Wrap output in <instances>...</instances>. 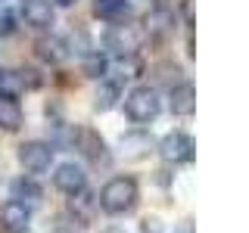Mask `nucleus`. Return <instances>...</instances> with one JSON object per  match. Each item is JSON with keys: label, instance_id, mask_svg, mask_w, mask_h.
<instances>
[{"label": "nucleus", "instance_id": "f257e3e1", "mask_svg": "<svg viewBox=\"0 0 249 233\" xmlns=\"http://www.w3.org/2000/svg\"><path fill=\"white\" fill-rule=\"evenodd\" d=\"M137 205V183L134 177H112L100 193V208L106 215H124Z\"/></svg>", "mask_w": 249, "mask_h": 233}, {"label": "nucleus", "instance_id": "f03ea898", "mask_svg": "<svg viewBox=\"0 0 249 233\" xmlns=\"http://www.w3.org/2000/svg\"><path fill=\"white\" fill-rule=\"evenodd\" d=\"M159 109H162V103H159V93L153 87H134L124 97V112H128L131 121H140V124L153 121L159 115Z\"/></svg>", "mask_w": 249, "mask_h": 233}, {"label": "nucleus", "instance_id": "7ed1b4c3", "mask_svg": "<svg viewBox=\"0 0 249 233\" xmlns=\"http://www.w3.org/2000/svg\"><path fill=\"white\" fill-rule=\"evenodd\" d=\"M19 162L22 168L31 171V174H44L53 162V146L50 143H41V140H28V143L19 146Z\"/></svg>", "mask_w": 249, "mask_h": 233}, {"label": "nucleus", "instance_id": "20e7f679", "mask_svg": "<svg viewBox=\"0 0 249 233\" xmlns=\"http://www.w3.org/2000/svg\"><path fill=\"white\" fill-rule=\"evenodd\" d=\"M53 183H56V190L66 193V196H81L84 186H88V174H84L81 165H75V162H66V165L56 168V174H53Z\"/></svg>", "mask_w": 249, "mask_h": 233}, {"label": "nucleus", "instance_id": "39448f33", "mask_svg": "<svg viewBox=\"0 0 249 233\" xmlns=\"http://www.w3.org/2000/svg\"><path fill=\"white\" fill-rule=\"evenodd\" d=\"M31 227V212L25 202H3V208H0V230L3 233H28Z\"/></svg>", "mask_w": 249, "mask_h": 233}, {"label": "nucleus", "instance_id": "423d86ee", "mask_svg": "<svg viewBox=\"0 0 249 233\" xmlns=\"http://www.w3.org/2000/svg\"><path fill=\"white\" fill-rule=\"evenodd\" d=\"M193 150H196L193 137L181 134V131L165 134V137H162V143H159L162 159H168V162H190V159H193Z\"/></svg>", "mask_w": 249, "mask_h": 233}, {"label": "nucleus", "instance_id": "0eeeda50", "mask_svg": "<svg viewBox=\"0 0 249 233\" xmlns=\"http://www.w3.org/2000/svg\"><path fill=\"white\" fill-rule=\"evenodd\" d=\"M140 47V34L131 25H112L106 31V50H112L115 56H131Z\"/></svg>", "mask_w": 249, "mask_h": 233}, {"label": "nucleus", "instance_id": "6e6552de", "mask_svg": "<svg viewBox=\"0 0 249 233\" xmlns=\"http://www.w3.org/2000/svg\"><path fill=\"white\" fill-rule=\"evenodd\" d=\"M72 143H75V150H81V155H88L93 162H100L103 152H106L103 137H100L97 131H90V128H75L72 131Z\"/></svg>", "mask_w": 249, "mask_h": 233}, {"label": "nucleus", "instance_id": "1a4fd4ad", "mask_svg": "<svg viewBox=\"0 0 249 233\" xmlns=\"http://www.w3.org/2000/svg\"><path fill=\"white\" fill-rule=\"evenodd\" d=\"M22 19H25L31 28L53 25V3L50 0H22Z\"/></svg>", "mask_w": 249, "mask_h": 233}, {"label": "nucleus", "instance_id": "9d476101", "mask_svg": "<svg viewBox=\"0 0 249 233\" xmlns=\"http://www.w3.org/2000/svg\"><path fill=\"white\" fill-rule=\"evenodd\" d=\"M168 103H171L175 115H193V109H196V90H193V84L190 81L175 84L168 93Z\"/></svg>", "mask_w": 249, "mask_h": 233}, {"label": "nucleus", "instance_id": "9b49d317", "mask_svg": "<svg viewBox=\"0 0 249 233\" xmlns=\"http://www.w3.org/2000/svg\"><path fill=\"white\" fill-rule=\"evenodd\" d=\"M22 128V106L16 93H0V131H19Z\"/></svg>", "mask_w": 249, "mask_h": 233}, {"label": "nucleus", "instance_id": "f8f14e48", "mask_svg": "<svg viewBox=\"0 0 249 233\" xmlns=\"http://www.w3.org/2000/svg\"><path fill=\"white\" fill-rule=\"evenodd\" d=\"M35 53H37V59L50 62V66H59V62L69 56L66 44H62L59 37H37V44H35Z\"/></svg>", "mask_w": 249, "mask_h": 233}, {"label": "nucleus", "instance_id": "ddd939ff", "mask_svg": "<svg viewBox=\"0 0 249 233\" xmlns=\"http://www.w3.org/2000/svg\"><path fill=\"white\" fill-rule=\"evenodd\" d=\"M41 186H37L31 177H19V181L13 183V199L16 202H28V205H35V202H41Z\"/></svg>", "mask_w": 249, "mask_h": 233}, {"label": "nucleus", "instance_id": "4468645a", "mask_svg": "<svg viewBox=\"0 0 249 233\" xmlns=\"http://www.w3.org/2000/svg\"><path fill=\"white\" fill-rule=\"evenodd\" d=\"M115 100H119V84L103 81L100 90H97V97H93V109H97V112H109V109L115 106Z\"/></svg>", "mask_w": 249, "mask_h": 233}, {"label": "nucleus", "instance_id": "2eb2a0df", "mask_svg": "<svg viewBox=\"0 0 249 233\" xmlns=\"http://www.w3.org/2000/svg\"><path fill=\"white\" fill-rule=\"evenodd\" d=\"M93 13L100 19H119L128 13V0H93Z\"/></svg>", "mask_w": 249, "mask_h": 233}, {"label": "nucleus", "instance_id": "dca6fc26", "mask_svg": "<svg viewBox=\"0 0 249 233\" xmlns=\"http://www.w3.org/2000/svg\"><path fill=\"white\" fill-rule=\"evenodd\" d=\"M109 68V59L103 53H88V59H84V75L88 78H103Z\"/></svg>", "mask_w": 249, "mask_h": 233}, {"label": "nucleus", "instance_id": "f3484780", "mask_svg": "<svg viewBox=\"0 0 249 233\" xmlns=\"http://www.w3.org/2000/svg\"><path fill=\"white\" fill-rule=\"evenodd\" d=\"M16 81H19V87H28V90L41 87V75H37L35 68H19V72H16Z\"/></svg>", "mask_w": 249, "mask_h": 233}, {"label": "nucleus", "instance_id": "a211bd4d", "mask_svg": "<svg viewBox=\"0 0 249 233\" xmlns=\"http://www.w3.org/2000/svg\"><path fill=\"white\" fill-rule=\"evenodd\" d=\"M175 22V16L165 13V10H159V13H153L150 19H146V25H150L153 31H168V25Z\"/></svg>", "mask_w": 249, "mask_h": 233}, {"label": "nucleus", "instance_id": "6ab92c4d", "mask_svg": "<svg viewBox=\"0 0 249 233\" xmlns=\"http://www.w3.org/2000/svg\"><path fill=\"white\" fill-rule=\"evenodd\" d=\"M13 31H16V16L6 6H0V37H10Z\"/></svg>", "mask_w": 249, "mask_h": 233}, {"label": "nucleus", "instance_id": "aec40b11", "mask_svg": "<svg viewBox=\"0 0 249 233\" xmlns=\"http://www.w3.org/2000/svg\"><path fill=\"white\" fill-rule=\"evenodd\" d=\"M156 224H159V221H143V233H159Z\"/></svg>", "mask_w": 249, "mask_h": 233}, {"label": "nucleus", "instance_id": "412c9836", "mask_svg": "<svg viewBox=\"0 0 249 233\" xmlns=\"http://www.w3.org/2000/svg\"><path fill=\"white\" fill-rule=\"evenodd\" d=\"M53 3H56V6H72L75 0H53Z\"/></svg>", "mask_w": 249, "mask_h": 233}, {"label": "nucleus", "instance_id": "4be33fe9", "mask_svg": "<svg viewBox=\"0 0 249 233\" xmlns=\"http://www.w3.org/2000/svg\"><path fill=\"white\" fill-rule=\"evenodd\" d=\"M103 233H124V230H119V227H109V230H103Z\"/></svg>", "mask_w": 249, "mask_h": 233}]
</instances>
